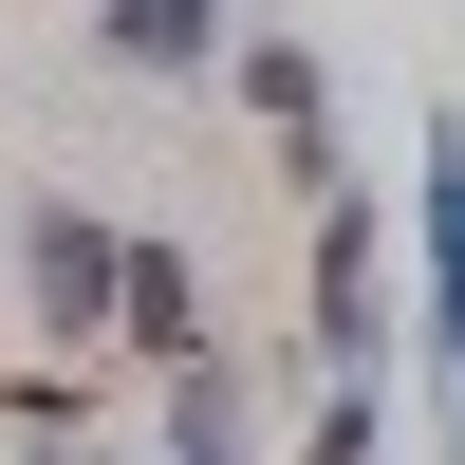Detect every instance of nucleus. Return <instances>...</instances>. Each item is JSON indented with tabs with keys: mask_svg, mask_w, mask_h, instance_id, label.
<instances>
[{
	"mask_svg": "<svg viewBox=\"0 0 465 465\" xmlns=\"http://www.w3.org/2000/svg\"><path fill=\"white\" fill-rule=\"evenodd\" d=\"M298 372H410V317H391V242H372V186H335L298 223Z\"/></svg>",
	"mask_w": 465,
	"mask_h": 465,
	"instance_id": "obj_1",
	"label": "nucleus"
},
{
	"mask_svg": "<svg viewBox=\"0 0 465 465\" xmlns=\"http://www.w3.org/2000/svg\"><path fill=\"white\" fill-rule=\"evenodd\" d=\"M112 242H131V223L112 205H74V186H19V223H0V261H19V335L37 354H112Z\"/></svg>",
	"mask_w": 465,
	"mask_h": 465,
	"instance_id": "obj_2",
	"label": "nucleus"
},
{
	"mask_svg": "<svg viewBox=\"0 0 465 465\" xmlns=\"http://www.w3.org/2000/svg\"><path fill=\"white\" fill-rule=\"evenodd\" d=\"M223 94L261 112V149H280V186H298V205H335V186H354V149H335V56H317V37L242 19V37H223Z\"/></svg>",
	"mask_w": 465,
	"mask_h": 465,
	"instance_id": "obj_3",
	"label": "nucleus"
},
{
	"mask_svg": "<svg viewBox=\"0 0 465 465\" xmlns=\"http://www.w3.org/2000/svg\"><path fill=\"white\" fill-rule=\"evenodd\" d=\"M112 354H131V372L223 354V335H205V261H186V242H112Z\"/></svg>",
	"mask_w": 465,
	"mask_h": 465,
	"instance_id": "obj_4",
	"label": "nucleus"
},
{
	"mask_svg": "<svg viewBox=\"0 0 465 465\" xmlns=\"http://www.w3.org/2000/svg\"><path fill=\"white\" fill-rule=\"evenodd\" d=\"M223 37H242V0H94V74H149V94L223 74Z\"/></svg>",
	"mask_w": 465,
	"mask_h": 465,
	"instance_id": "obj_5",
	"label": "nucleus"
},
{
	"mask_svg": "<svg viewBox=\"0 0 465 465\" xmlns=\"http://www.w3.org/2000/svg\"><path fill=\"white\" fill-rule=\"evenodd\" d=\"M149 465H261V391H242V354L149 372Z\"/></svg>",
	"mask_w": 465,
	"mask_h": 465,
	"instance_id": "obj_6",
	"label": "nucleus"
},
{
	"mask_svg": "<svg viewBox=\"0 0 465 465\" xmlns=\"http://www.w3.org/2000/svg\"><path fill=\"white\" fill-rule=\"evenodd\" d=\"M298 465H391V372H335L317 429H298Z\"/></svg>",
	"mask_w": 465,
	"mask_h": 465,
	"instance_id": "obj_7",
	"label": "nucleus"
}]
</instances>
